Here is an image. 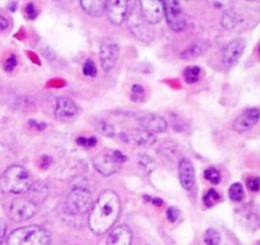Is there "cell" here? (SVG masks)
Segmentation results:
<instances>
[{"label": "cell", "mask_w": 260, "mask_h": 245, "mask_svg": "<svg viewBox=\"0 0 260 245\" xmlns=\"http://www.w3.org/2000/svg\"><path fill=\"white\" fill-rule=\"evenodd\" d=\"M259 109L258 108H251L248 111L244 112L243 114L238 117L234 122V130L236 132H245L253 129L259 121Z\"/></svg>", "instance_id": "5bb4252c"}, {"label": "cell", "mask_w": 260, "mask_h": 245, "mask_svg": "<svg viewBox=\"0 0 260 245\" xmlns=\"http://www.w3.org/2000/svg\"><path fill=\"white\" fill-rule=\"evenodd\" d=\"M220 201H221L220 193L216 192L215 190H210L207 193H206L205 197H203V202H205V205L207 206V207H212V206L217 205Z\"/></svg>", "instance_id": "484cf974"}, {"label": "cell", "mask_w": 260, "mask_h": 245, "mask_svg": "<svg viewBox=\"0 0 260 245\" xmlns=\"http://www.w3.org/2000/svg\"><path fill=\"white\" fill-rule=\"evenodd\" d=\"M244 50H245V41L241 40V38H236V40L231 41L226 46L225 52H223V64L226 66H233L241 57Z\"/></svg>", "instance_id": "9a60e30c"}, {"label": "cell", "mask_w": 260, "mask_h": 245, "mask_svg": "<svg viewBox=\"0 0 260 245\" xmlns=\"http://www.w3.org/2000/svg\"><path fill=\"white\" fill-rule=\"evenodd\" d=\"M229 196H230V198L234 202H240V201H243L244 196H245L243 185L241 183H234L230 187V190H229Z\"/></svg>", "instance_id": "7402d4cb"}, {"label": "cell", "mask_w": 260, "mask_h": 245, "mask_svg": "<svg viewBox=\"0 0 260 245\" xmlns=\"http://www.w3.org/2000/svg\"><path fill=\"white\" fill-rule=\"evenodd\" d=\"M132 231L128 226L121 225L114 228L107 239V245H131Z\"/></svg>", "instance_id": "e0dca14e"}, {"label": "cell", "mask_w": 260, "mask_h": 245, "mask_svg": "<svg viewBox=\"0 0 260 245\" xmlns=\"http://www.w3.org/2000/svg\"><path fill=\"white\" fill-rule=\"evenodd\" d=\"M76 142H78L79 145H81V146L84 147H93L96 145V139L95 137H90V139H85V137H79L78 140H76Z\"/></svg>", "instance_id": "f1b7e54d"}, {"label": "cell", "mask_w": 260, "mask_h": 245, "mask_svg": "<svg viewBox=\"0 0 260 245\" xmlns=\"http://www.w3.org/2000/svg\"><path fill=\"white\" fill-rule=\"evenodd\" d=\"M179 216H180V211L178 210V208L170 207L169 210L167 211V218H168V220L172 221V223H175V221H177L178 219H179Z\"/></svg>", "instance_id": "f546056e"}, {"label": "cell", "mask_w": 260, "mask_h": 245, "mask_svg": "<svg viewBox=\"0 0 260 245\" xmlns=\"http://www.w3.org/2000/svg\"><path fill=\"white\" fill-rule=\"evenodd\" d=\"M80 5L91 17H101L106 10V2L103 0H81Z\"/></svg>", "instance_id": "ac0fdd59"}, {"label": "cell", "mask_w": 260, "mask_h": 245, "mask_svg": "<svg viewBox=\"0 0 260 245\" xmlns=\"http://www.w3.org/2000/svg\"><path fill=\"white\" fill-rule=\"evenodd\" d=\"M205 243L207 245H220L221 235L215 229H208L205 234Z\"/></svg>", "instance_id": "d4e9b609"}, {"label": "cell", "mask_w": 260, "mask_h": 245, "mask_svg": "<svg viewBox=\"0 0 260 245\" xmlns=\"http://www.w3.org/2000/svg\"><path fill=\"white\" fill-rule=\"evenodd\" d=\"M37 211L38 206L35 201H32L30 198L22 197L13 200L8 208L9 218L15 223H23V221L29 220L37 213Z\"/></svg>", "instance_id": "8992f818"}, {"label": "cell", "mask_w": 260, "mask_h": 245, "mask_svg": "<svg viewBox=\"0 0 260 245\" xmlns=\"http://www.w3.org/2000/svg\"><path fill=\"white\" fill-rule=\"evenodd\" d=\"M25 13H27V17L29 18V19H35V18L37 17V10L35 9V5H33L32 3H29V4L25 7Z\"/></svg>", "instance_id": "1f68e13d"}, {"label": "cell", "mask_w": 260, "mask_h": 245, "mask_svg": "<svg viewBox=\"0 0 260 245\" xmlns=\"http://www.w3.org/2000/svg\"><path fill=\"white\" fill-rule=\"evenodd\" d=\"M119 57V46L116 41L107 40L101 46V64L106 73L116 66Z\"/></svg>", "instance_id": "30bf717a"}, {"label": "cell", "mask_w": 260, "mask_h": 245, "mask_svg": "<svg viewBox=\"0 0 260 245\" xmlns=\"http://www.w3.org/2000/svg\"><path fill=\"white\" fill-rule=\"evenodd\" d=\"M8 27H9V22H8L4 17H2V15H0V30L7 29Z\"/></svg>", "instance_id": "d590c367"}, {"label": "cell", "mask_w": 260, "mask_h": 245, "mask_svg": "<svg viewBox=\"0 0 260 245\" xmlns=\"http://www.w3.org/2000/svg\"><path fill=\"white\" fill-rule=\"evenodd\" d=\"M5 233H7V226H5L4 221L0 220V243H2V241L4 240Z\"/></svg>", "instance_id": "e575fe53"}, {"label": "cell", "mask_w": 260, "mask_h": 245, "mask_svg": "<svg viewBox=\"0 0 260 245\" xmlns=\"http://www.w3.org/2000/svg\"><path fill=\"white\" fill-rule=\"evenodd\" d=\"M162 9H164L168 24L173 30L180 32V30L184 29L185 25H187V19H185V14L179 3L175 2V0L162 2Z\"/></svg>", "instance_id": "52a82bcc"}, {"label": "cell", "mask_w": 260, "mask_h": 245, "mask_svg": "<svg viewBox=\"0 0 260 245\" xmlns=\"http://www.w3.org/2000/svg\"><path fill=\"white\" fill-rule=\"evenodd\" d=\"M126 162V157L118 150L106 149L93 159V165L99 174L109 177L117 173L121 165Z\"/></svg>", "instance_id": "277c9868"}, {"label": "cell", "mask_w": 260, "mask_h": 245, "mask_svg": "<svg viewBox=\"0 0 260 245\" xmlns=\"http://www.w3.org/2000/svg\"><path fill=\"white\" fill-rule=\"evenodd\" d=\"M51 234L42 226L30 225L9 234L7 245H50Z\"/></svg>", "instance_id": "3957f363"}, {"label": "cell", "mask_w": 260, "mask_h": 245, "mask_svg": "<svg viewBox=\"0 0 260 245\" xmlns=\"http://www.w3.org/2000/svg\"><path fill=\"white\" fill-rule=\"evenodd\" d=\"M206 51V43L203 42H193L192 45L188 46L184 51L182 52V58L184 60H194L198 56L202 55Z\"/></svg>", "instance_id": "d6986e66"}, {"label": "cell", "mask_w": 260, "mask_h": 245, "mask_svg": "<svg viewBox=\"0 0 260 245\" xmlns=\"http://www.w3.org/2000/svg\"><path fill=\"white\" fill-rule=\"evenodd\" d=\"M121 201L114 191L106 190L99 195L89 216V228L96 235L106 234L118 220Z\"/></svg>", "instance_id": "6da1fadb"}, {"label": "cell", "mask_w": 260, "mask_h": 245, "mask_svg": "<svg viewBox=\"0 0 260 245\" xmlns=\"http://www.w3.org/2000/svg\"><path fill=\"white\" fill-rule=\"evenodd\" d=\"M201 69L198 66H188L184 70V79L188 84L197 83L200 79Z\"/></svg>", "instance_id": "cb8c5ba5"}, {"label": "cell", "mask_w": 260, "mask_h": 245, "mask_svg": "<svg viewBox=\"0 0 260 245\" xmlns=\"http://www.w3.org/2000/svg\"><path fill=\"white\" fill-rule=\"evenodd\" d=\"M83 73L85 74L86 76H90V78H94L96 75V68L95 64H94L93 60H86L85 64H84Z\"/></svg>", "instance_id": "83f0119b"}, {"label": "cell", "mask_w": 260, "mask_h": 245, "mask_svg": "<svg viewBox=\"0 0 260 245\" xmlns=\"http://www.w3.org/2000/svg\"><path fill=\"white\" fill-rule=\"evenodd\" d=\"M140 14L144 18L145 22L149 24L159 23L164 17V9H162V2L157 0H141L139 2Z\"/></svg>", "instance_id": "9c48e42d"}, {"label": "cell", "mask_w": 260, "mask_h": 245, "mask_svg": "<svg viewBox=\"0 0 260 245\" xmlns=\"http://www.w3.org/2000/svg\"><path fill=\"white\" fill-rule=\"evenodd\" d=\"M132 94H134V96L142 97L144 96V88H142L140 84H135V85L132 86Z\"/></svg>", "instance_id": "836d02e7"}, {"label": "cell", "mask_w": 260, "mask_h": 245, "mask_svg": "<svg viewBox=\"0 0 260 245\" xmlns=\"http://www.w3.org/2000/svg\"><path fill=\"white\" fill-rule=\"evenodd\" d=\"M32 186L30 175L27 169L20 165L7 168L0 175V191L8 195H22L28 192Z\"/></svg>", "instance_id": "7a4b0ae2"}, {"label": "cell", "mask_w": 260, "mask_h": 245, "mask_svg": "<svg viewBox=\"0 0 260 245\" xmlns=\"http://www.w3.org/2000/svg\"><path fill=\"white\" fill-rule=\"evenodd\" d=\"M78 114V107L73 99L68 97H61L56 102L55 117L58 121H70Z\"/></svg>", "instance_id": "7c38bea8"}, {"label": "cell", "mask_w": 260, "mask_h": 245, "mask_svg": "<svg viewBox=\"0 0 260 245\" xmlns=\"http://www.w3.org/2000/svg\"><path fill=\"white\" fill-rule=\"evenodd\" d=\"M205 178L208 180V182L212 183V185H218V183L221 182V179H222V177H221V173L213 167H210L206 169Z\"/></svg>", "instance_id": "4316f807"}, {"label": "cell", "mask_w": 260, "mask_h": 245, "mask_svg": "<svg viewBox=\"0 0 260 245\" xmlns=\"http://www.w3.org/2000/svg\"><path fill=\"white\" fill-rule=\"evenodd\" d=\"M93 207V196L85 187H75L66 198L65 208L70 215H85Z\"/></svg>", "instance_id": "5b68a950"}, {"label": "cell", "mask_w": 260, "mask_h": 245, "mask_svg": "<svg viewBox=\"0 0 260 245\" xmlns=\"http://www.w3.org/2000/svg\"><path fill=\"white\" fill-rule=\"evenodd\" d=\"M248 187L249 190L253 192H258L259 191V178H250L248 180Z\"/></svg>", "instance_id": "d6a6232c"}, {"label": "cell", "mask_w": 260, "mask_h": 245, "mask_svg": "<svg viewBox=\"0 0 260 245\" xmlns=\"http://www.w3.org/2000/svg\"><path fill=\"white\" fill-rule=\"evenodd\" d=\"M95 130L101 135L106 137H113L114 136V127L113 125H111L107 121H98L95 124Z\"/></svg>", "instance_id": "603a6c76"}, {"label": "cell", "mask_w": 260, "mask_h": 245, "mask_svg": "<svg viewBox=\"0 0 260 245\" xmlns=\"http://www.w3.org/2000/svg\"><path fill=\"white\" fill-rule=\"evenodd\" d=\"M134 135H129L128 139L131 140L134 144L140 145V146H146V145H150L151 142H154V136L150 134H147L146 131H134L132 132Z\"/></svg>", "instance_id": "44dd1931"}, {"label": "cell", "mask_w": 260, "mask_h": 245, "mask_svg": "<svg viewBox=\"0 0 260 245\" xmlns=\"http://www.w3.org/2000/svg\"><path fill=\"white\" fill-rule=\"evenodd\" d=\"M15 66H17V57H15L14 55H12L7 61H5L4 69L10 73V71H13V69H14Z\"/></svg>", "instance_id": "4dcf8cb0"}, {"label": "cell", "mask_w": 260, "mask_h": 245, "mask_svg": "<svg viewBox=\"0 0 260 245\" xmlns=\"http://www.w3.org/2000/svg\"><path fill=\"white\" fill-rule=\"evenodd\" d=\"M139 122L141 124L144 131L152 136L156 134H162L168 129V122L159 114H146V116H142Z\"/></svg>", "instance_id": "4fadbf2b"}, {"label": "cell", "mask_w": 260, "mask_h": 245, "mask_svg": "<svg viewBox=\"0 0 260 245\" xmlns=\"http://www.w3.org/2000/svg\"><path fill=\"white\" fill-rule=\"evenodd\" d=\"M241 22V15L239 13H236L234 9L226 10L222 15V25L226 29H235Z\"/></svg>", "instance_id": "ffe728a7"}, {"label": "cell", "mask_w": 260, "mask_h": 245, "mask_svg": "<svg viewBox=\"0 0 260 245\" xmlns=\"http://www.w3.org/2000/svg\"><path fill=\"white\" fill-rule=\"evenodd\" d=\"M106 10L109 20L113 24L119 25L126 19L128 4L126 0H109V2H106Z\"/></svg>", "instance_id": "8fae6325"}, {"label": "cell", "mask_w": 260, "mask_h": 245, "mask_svg": "<svg viewBox=\"0 0 260 245\" xmlns=\"http://www.w3.org/2000/svg\"><path fill=\"white\" fill-rule=\"evenodd\" d=\"M128 27L139 40L144 41L146 43L151 42L154 40V29H152L149 23L145 22L139 10H136L135 8L128 15Z\"/></svg>", "instance_id": "ba28073f"}, {"label": "cell", "mask_w": 260, "mask_h": 245, "mask_svg": "<svg viewBox=\"0 0 260 245\" xmlns=\"http://www.w3.org/2000/svg\"><path fill=\"white\" fill-rule=\"evenodd\" d=\"M179 182L185 190H190L196 183V172L192 162L189 159H182L178 167Z\"/></svg>", "instance_id": "2e32d148"}]
</instances>
